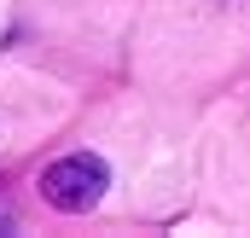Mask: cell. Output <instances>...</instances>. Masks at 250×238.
<instances>
[{"mask_svg": "<svg viewBox=\"0 0 250 238\" xmlns=\"http://www.w3.org/2000/svg\"><path fill=\"white\" fill-rule=\"evenodd\" d=\"M105 186H111L105 163L82 151V157H59V163L41 175V198H47L53 209H64V215H82V209H93V203L105 198Z\"/></svg>", "mask_w": 250, "mask_h": 238, "instance_id": "6da1fadb", "label": "cell"}]
</instances>
